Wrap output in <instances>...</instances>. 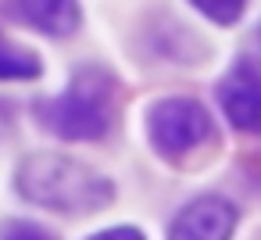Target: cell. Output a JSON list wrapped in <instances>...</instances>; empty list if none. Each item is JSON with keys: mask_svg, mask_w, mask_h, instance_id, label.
Instances as JSON below:
<instances>
[{"mask_svg": "<svg viewBox=\"0 0 261 240\" xmlns=\"http://www.w3.org/2000/svg\"><path fill=\"white\" fill-rule=\"evenodd\" d=\"M90 240H143V233L133 229V226H115V229H104V233H97Z\"/></svg>", "mask_w": 261, "mask_h": 240, "instance_id": "obj_10", "label": "cell"}, {"mask_svg": "<svg viewBox=\"0 0 261 240\" xmlns=\"http://www.w3.org/2000/svg\"><path fill=\"white\" fill-rule=\"evenodd\" d=\"M147 133L158 154L165 158H182L190 154L207 133H211V118L207 111L190 101V97H168L158 101L147 115Z\"/></svg>", "mask_w": 261, "mask_h": 240, "instance_id": "obj_3", "label": "cell"}, {"mask_svg": "<svg viewBox=\"0 0 261 240\" xmlns=\"http://www.w3.org/2000/svg\"><path fill=\"white\" fill-rule=\"evenodd\" d=\"M218 104L236 129L261 133V72L254 65H236L218 83Z\"/></svg>", "mask_w": 261, "mask_h": 240, "instance_id": "obj_5", "label": "cell"}, {"mask_svg": "<svg viewBox=\"0 0 261 240\" xmlns=\"http://www.w3.org/2000/svg\"><path fill=\"white\" fill-rule=\"evenodd\" d=\"M22 22L47 36H68L79 29V4L75 0H15Z\"/></svg>", "mask_w": 261, "mask_h": 240, "instance_id": "obj_6", "label": "cell"}, {"mask_svg": "<svg viewBox=\"0 0 261 240\" xmlns=\"http://www.w3.org/2000/svg\"><path fill=\"white\" fill-rule=\"evenodd\" d=\"M36 118L61 140H100L108 133V83L79 76L61 97L43 101Z\"/></svg>", "mask_w": 261, "mask_h": 240, "instance_id": "obj_2", "label": "cell"}, {"mask_svg": "<svg viewBox=\"0 0 261 240\" xmlns=\"http://www.w3.org/2000/svg\"><path fill=\"white\" fill-rule=\"evenodd\" d=\"M0 240H50V233L40 229L36 222L15 219V222H4V226H0Z\"/></svg>", "mask_w": 261, "mask_h": 240, "instance_id": "obj_9", "label": "cell"}, {"mask_svg": "<svg viewBox=\"0 0 261 240\" xmlns=\"http://www.w3.org/2000/svg\"><path fill=\"white\" fill-rule=\"evenodd\" d=\"M190 4H193L204 18H211V22H218V26H232V22L243 15L247 0H190Z\"/></svg>", "mask_w": 261, "mask_h": 240, "instance_id": "obj_8", "label": "cell"}, {"mask_svg": "<svg viewBox=\"0 0 261 240\" xmlns=\"http://www.w3.org/2000/svg\"><path fill=\"white\" fill-rule=\"evenodd\" d=\"M40 61L29 51H18L15 43L0 40V79H36Z\"/></svg>", "mask_w": 261, "mask_h": 240, "instance_id": "obj_7", "label": "cell"}, {"mask_svg": "<svg viewBox=\"0 0 261 240\" xmlns=\"http://www.w3.org/2000/svg\"><path fill=\"white\" fill-rule=\"evenodd\" d=\"M232 229L236 208L225 197H197L175 215L168 240H229Z\"/></svg>", "mask_w": 261, "mask_h": 240, "instance_id": "obj_4", "label": "cell"}, {"mask_svg": "<svg viewBox=\"0 0 261 240\" xmlns=\"http://www.w3.org/2000/svg\"><path fill=\"white\" fill-rule=\"evenodd\" d=\"M18 194L29 197L40 208L65 211V215H83L97 211L115 197L111 179L93 172L90 165L68 158V154H29L15 169Z\"/></svg>", "mask_w": 261, "mask_h": 240, "instance_id": "obj_1", "label": "cell"}]
</instances>
